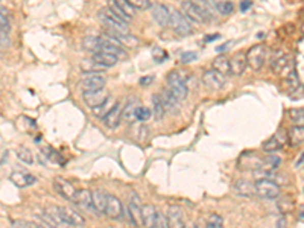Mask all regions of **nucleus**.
<instances>
[{
    "label": "nucleus",
    "instance_id": "21",
    "mask_svg": "<svg viewBox=\"0 0 304 228\" xmlns=\"http://www.w3.org/2000/svg\"><path fill=\"white\" fill-rule=\"evenodd\" d=\"M92 60H93L95 63H98V64L105 66V67L116 66V64H117V61H119V58H117L116 55H111V53H108V52H103V50L93 53Z\"/></svg>",
    "mask_w": 304,
    "mask_h": 228
},
{
    "label": "nucleus",
    "instance_id": "23",
    "mask_svg": "<svg viewBox=\"0 0 304 228\" xmlns=\"http://www.w3.org/2000/svg\"><path fill=\"white\" fill-rule=\"evenodd\" d=\"M102 44H103V40L102 37H95V35H89L82 40V47L92 53H96V52H101Z\"/></svg>",
    "mask_w": 304,
    "mask_h": 228
},
{
    "label": "nucleus",
    "instance_id": "47",
    "mask_svg": "<svg viewBox=\"0 0 304 228\" xmlns=\"http://www.w3.org/2000/svg\"><path fill=\"white\" fill-rule=\"evenodd\" d=\"M135 9H140V11H145V9H149L151 8V2L149 0H128Z\"/></svg>",
    "mask_w": 304,
    "mask_h": 228
},
{
    "label": "nucleus",
    "instance_id": "46",
    "mask_svg": "<svg viewBox=\"0 0 304 228\" xmlns=\"http://www.w3.org/2000/svg\"><path fill=\"white\" fill-rule=\"evenodd\" d=\"M197 60H198V53L197 52H184V53H181V58H180V61L183 64H189V63H194Z\"/></svg>",
    "mask_w": 304,
    "mask_h": 228
},
{
    "label": "nucleus",
    "instance_id": "30",
    "mask_svg": "<svg viewBox=\"0 0 304 228\" xmlns=\"http://www.w3.org/2000/svg\"><path fill=\"white\" fill-rule=\"evenodd\" d=\"M106 201H108L106 193H103L102 190H93V206L98 210V213H105Z\"/></svg>",
    "mask_w": 304,
    "mask_h": 228
},
{
    "label": "nucleus",
    "instance_id": "26",
    "mask_svg": "<svg viewBox=\"0 0 304 228\" xmlns=\"http://www.w3.org/2000/svg\"><path fill=\"white\" fill-rule=\"evenodd\" d=\"M142 213H143L145 227H154L155 218H157V209L151 204H145V206H142Z\"/></svg>",
    "mask_w": 304,
    "mask_h": 228
},
{
    "label": "nucleus",
    "instance_id": "43",
    "mask_svg": "<svg viewBox=\"0 0 304 228\" xmlns=\"http://www.w3.org/2000/svg\"><path fill=\"white\" fill-rule=\"evenodd\" d=\"M151 110L149 108H146V107H139L137 108V111H135V119L137 120H140V122H145V120H148L149 117H151Z\"/></svg>",
    "mask_w": 304,
    "mask_h": 228
},
{
    "label": "nucleus",
    "instance_id": "39",
    "mask_svg": "<svg viewBox=\"0 0 304 228\" xmlns=\"http://www.w3.org/2000/svg\"><path fill=\"white\" fill-rule=\"evenodd\" d=\"M155 228H168L169 227V218H168V215L164 216V213L163 212H160V210H157V218H155Z\"/></svg>",
    "mask_w": 304,
    "mask_h": 228
},
{
    "label": "nucleus",
    "instance_id": "25",
    "mask_svg": "<svg viewBox=\"0 0 304 228\" xmlns=\"http://www.w3.org/2000/svg\"><path fill=\"white\" fill-rule=\"evenodd\" d=\"M161 99H163V104H164V108L166 111H175L180 105V99L168 89V90H163V95H161Z\"/></svg>",
    "mask_w": 304,
    "mask_h": 228
},
{
    "label": "nucleus",
    "instance_id": "38",
    "mask_svg": "<svg viewBox=\"0 0 304 228\" xmlns=\"http://www.w3.org/2000/svg\"><path fill=\"white\" fill-rule=\"evenodd\" d=\"M289 117L294 125H301L304 126V110L303 108H294L289 111Z\"/></svg>",
    "mask_w": 304,
    "mask_h": 228
},
{
    "label": "nucleus",
    "instance_id": "29",
    "mask_svg": "<svg viewBox=\"0 0 304 228\" xmlns=\"http://www.w3.org/2000/svg\"><path fill=\"white\" fill-rule=\"evenodd\" d=\"M280 164H282L280 157L274 155V152H272V154H269V155H266V157L262 158V166H260V169H265V170H277Z\"/></svg>",
    "mask_w": 304,
    "mask_h": 228
},
{
    "label": "nucleus",
    "instance_id": "16",
    "mask_svg": "<svg viewBox=\"0 0 304 228\" xmlns=\"http://www.w3.org/2000/svg\"><path fill=\"white\" fill-rule=\"evenodd\" d=\"M9 180H11V183H12L15 187H18V189L29 187V186H32V184L37 181L34 175H29V174H26V172H14V174H11Z\"/></svg>",
    "mask_w": 304,
    "mask_h": 228
},
{
    "label": "nucleus",
    "instance_id": "12",
    "mask_svg": "<svg viewBox=\"0 0 304 228\" xmlns=\"http://www.w3.org/2000/svg\"><path fill=\"white\" fill-rule=\"evenodd\" d=\"M60 212H61V216H63L64 224L69 225V227H79V225H84V224H86L84 218H82L78 212H75V210H72V209L60 207Z\"/></svg>",
    "mask_w": 304,
    "mask_h": 228
},
{
    "label": "nucleus",
    "instance_id": "36",
    "mask_svg": "<svg viewBox=\"0 0 304 228\" xmlns=\"http://www.w3.org/2000/svg\"><path fill=\"white\" fill-rule=\"evenodd\" d=\"M216 11L222 15H230L234 11V5L230 0H222L216 5Z\"/></svg>",
    "mask_w": 304,
    "mask_h": 228
},
{
    "label": "nucleus",
    "instance_id": "20",
    "mask_svg": "<svg viewBox=\"0 0 304 228\" xmlns=\"http://www.w3.org/2000/svg\"><path fill=\"white\" fill-rule=\"evenodd\" d=\"M168 218H169V227H184V221H183V210L178 206H171L169 212H168Z\"/></svg>",
    "mask_w": 304,
    "mask_h": 228
},
{
    "label": "nucleus",
    "instance_id": "24",
    "mask_svg": "<svg viewBox=\"0 0 304 228\" xmlns=\"http://www.w3.org/2000/svg\"><path fill=\"white\" fill-rule=\"evenodd\" d=\"M288 138L291 141L292 146H298L304 143V126L301 125H294L289 131H288Z\"/></svg>",
    "mask_w": 304,
    "mask_h": 228
},
{
    "label": "nucleus",
    "instance_id": "50",
    "mask_svg": "<svg viewBox=\"0 0 304 228\" xmlns=\"http://www.w3.org/2000/svg\"><path fill=\"white\" fill-rule=\"evenodd\" d=\"M0 37H2V49L8 47V46H9V40H8V34L2 32V34H0Z\"/></svg>",
    "mask_w": 304,
    "mask_h": 228
},
{
    "label": "nucleus",
    "instance_id": "28",
    "mask_svg": "<svg viewBox=\"0 0 304 228\" xmlns=\"http://www.w3.org/2000/svg\"><path fill=\"white\" fill-rule=\"evenodd\" d=\"M164 111H166V108H164L161 96L160 95H152V114H154L157 122H160L163 119Z\"/></svg>",
    "mask_w": 304,
    "mask_h": 228
},
{
    "label": "nucleus",
    "instance_id": "19",
    "mask_svg": "<svg viewBox=\"0 0 304 228\" xmlns=\"http://www.w3.org/2000/svg\"><path fill=\"white\" fill-rule=\"evenodd\" d=\"M233 189L240 196H253V195H256V183H251V181H246V180L236 181Z\"/></svg>",
    "mask_w": 304,
    "mask_h": 228
},
{
    "label": "nucleus",
    "instance_id": "27",
    "mask_svg": "<svg viewBox=\"0 0 304 228\" xmlns=\"http://www.w3.org/2000/svg\"><path fill=\"white\" fill-rule=\"evenodd\" d=\"M213 69H216L217 72H220L222 75L228 76V75H233L231 72V64H230V60L227 56H216L213 60Z\"/></svg>",
    "mask_w": 304,
    "mask_h": 228
},
{
    "label": "nucleus",
    "instance_id": "55",
    "mask_svg": "<svg viewBox=\"0 0 304 228\" xmlns=\"http://www.w3.org/2000/svg\"><path fill=\"white\" fill-rule=\"evenodd\" d=\"M279 227H283V225H286V221L283 219V221H279V224H277Z\"/></svg>",
    "mask_w": 304,
    "mask_h": 228
},
{
    "label": "nucleus",
    "instance_id": "56",
    "mask_svg": "<svg viewBox=\"0 0 304 228\" xmlns=\"http://www.w3.org/2000/svg\"><path fill=\"white\" fill-rule=\"evenodd\" d=\"M303 32H304V26H303Z\"/></svg>",
    "mask_w": 304,
    "mask_h": 228
},
{
    "label": "nucleus",
    "instance_id": "40",
    "mask_svg": "<svg viewBox=\"0 0 304 228\" xmlns=\"http://www.w3.org/2000/svg\"><path fill=\"white\" fill-rule=\"evenodd\" d=\"M109 8H111V9H113V11H114V12H116V14H117L119 17H122V18H123V20H125L126 23H129L131 17H129V15H128V14H126V12H125V11H123V9L120 8V6H119L117 3H116V0H109Z\"/></svg>",
    "mask_w": 304,
    "mask_h": 228
},
{
    "label": "nucleus",
    "instance_id": "45",
    "mask_svg": "<svg viewBox=\"0 0 304 228\" xmlns=\"http://www.w3.org/2000/svg\"><path fill=\"white\" fill-rule=\"evenodd\" d=\"M152 58H154V61L161 63V61H166V60H168V53H166L164 50H161L160 47H154V49H152Z\"/></svg>",
    "mask_w": 304,
    "mask_h": 228
},
{
    "label": "nucleus",
    "instance_id": "51",
    "mask_svg": "<svg viewBox=\"0 0 304 228\" xmlns=\"http://www.w3.org/2000/svg\"><path fill=\"white\" fill-rule=\"evenodd\" d=\"M152 81H154L152 76H143V78L140 79V86H148V84H151Z\"/></svg>",
    "mask_w": 304,
    "mask_h": 228
},
{
    "label": "nucleus",
    "instance_id": "15",
    "mask_svg": "<svg viewBox=\"0 0 304 228\" xmlns=\"http://www.w3.org/2000/svg\"><path fill=\"white\" fill-rule=\"evenodd\" d=\"M230 64H231V72L233 75H242L248 66V60H246V53L243 52H237L230 58Z\"/></svg>",
    "mask_w": 304,
    "mask_h": 228
},
{
    "label": "nucleus",
    "instance_id": "33",
    "mask_svg": "<svg viewBox=\"0 0 304 228\" xmlns=\"http://www.w3.org/2000/svg\"><path fill=\"white\" fill-rule=\"evenodd\" d=\"M15 155H17V158H18L20 161H23L24 164H32V163H34V155H32L31 149H27V148H24V146H18Z\"/></svg>",
    "mask_w": 304,
    "mask_h": 228
},
{
    "label": "nucleus",
    "instance_id": "7",
    "mask_svg": "<svg viewBox=\"0 0 304 228\" xmlns=\"http://www.w3.org/2000/svg\"><path fill=\"white\" fill-rule=\"evenodd\" d=\"M108 98H109V95H108V92H106L105 89L87 90V92H84V95H82L84 102H86L87 107H90L92 110L96 108V107H99V105H102L103 102H106Z\"/></svg>",
    "mask_w": 304,
    "mask_h": 228
},
{
    "label": "nucleus",
    "instance_id": "1",
    "mask_svg": "<svg viewBox=\"0 0 304 228\" xmlns=\"http://www.w3.org/2000/svg\"><path fill=\"white\" fill-rule=\"evenodd\" d=\"M169 24L174 29V32L181 35V37L194 34V26L190 24L189 18L180 11H172L171 12V23Z\"/></svg>",
    "mask_w": 304,
    "mask_h": 228
},
{
    "label": "nucleus",
    "instance_id": "44",
    "mask_svg": "<svg viewBox=\"0 0 304 228\" xmlns=\"http://www.w3.org/2000/svg\"><path fill=\"white\" fill-rule=\"evenodd\" d=\"M222 218L219 215H211L208 219H207V227L208 228H220L222 227Z\"/></svg>",
    "mask_w": 304,
    "mask_h": 228
},
{
    "label": "nucleus",
    "instance_id": "34",
    "mask_svg": "<svg viewBox=\"0 0 304 228\" xmlns=\"http://www.w3.org/2000/svg\"><path fill=\"white\" fill-rule=\"evenodd\" d=\"M116 105V102L111 99V98H108V101L106 102H103L102 105H99V107H96V108H93V113H95V116L96 117H99V119H103L106 114L111 111V108Z\"/></svg>",
    "mask_w": 304,
    "mask_h": 228
},
{
    "label": "nucleus",
    "instance_id": "42",
    "mask_svg": "<svg viewBox=\"0 0 304 228\" xmlns=\"http://www.w3.org/2000/svg\"><path fill=\"white\" fill-rule=\"evenodd\" d=\"M0 26H2V32L8 34L9 32V17L6 9L2 6V17H0Z\"/></svg>",
    "mask_w": 304,
    "mask_h": 228
},
{
    "label": "nucleus",
    "instance_id": "3",
    "mask_svg": "<svg viewBox=\"0 0 304 228\" xmlns=\"http://www.w3.org/2000/svg\"><path fill=\"white\" fill-rule=\"evenodd\" d=\"M256 195L265 200H275L280 195V186L272 180H257Z\"/></svg>",
    "mask_w": 304,
    "mask_h": 228
},
{
    "label": "nucleus",
    "instance_id": "37",
    "mask_svg": "<svg viewBox=\"0 0 304 228\" xmlns=\"http://www.w3.org/2000/svg\"><path fill=\"white\" fill-rule=\"evenodd\" d=\"M190 2H194V3H197L198 6H201L204 11L213 18L214 17V12H216V6L210 2V0H190Z\"/></svg>",
    "mask_w": 304,
    "mask_h": 228
},
{
    "label": "nucleus",
    "instance_id": "54",
    "mask_svg": "<svg viewBox=\"0 0 304 228\" xmlns=\"http://www.w3.org/2000/svg\"><path fill=\"white\" fill-rule=\"evenodd\" d=\"M6 160H8V151H3L2 152V164H5Z\"/></svg>",
    "mask_w": 304,
    "mask_h": 228
},
{
    "label": "nucleus",
    "instance_id": "53",
    "mask_svg": "<svg viewBox=\"0 0 304 228\" xmlns=\"http://www.w3.org/2000/svg\"><path fill=\"white\" fill-rule=\"evenodd\" d=\"M217 38H219V35H217V34H216V35H208V37H205V40H204V41H205V43H208V41H214V40H217Z\"/></svg>",
    "mask_w": 304,
    "mask_h": 228
},
{
    "label": "nucleus",
    "instance_id": "6",
    "mask_svg": "<svg viewBox=\"0 0 304 228\" xmlns=\"http://www.w3.org/2000/svg\"><path fill=\"white\" fill-rule=\"evenodd\" d=\"M203 84L210 90H220L225 86V75H222L216 69L205 70L203 75Z\"/></svg>",
    "mask_w": 304,
    "mask_h": 228
},
{
    "label": "nucleus",
    "instance_id": "31",
    "mask_svg": "<svg viewBox=\"0 0 304 228\" xmlns=\"http://www.w3.org/2000/svg\"><path fill=\"white\" fill-rule=\"evenodd\" d=\"M282 146H283V141L279 140V135H272L271 138H268V140L262 145V149H263L265 152L272 154V152H277L279 149H282Z\"/></svg>",
    "mask_w": 304,
    "mask_h": 228
},
{
    "label": "nucleus",
    "instance_id": "5",
    "mask_svg": "<svg viewBox=\"0 0 304 228\" xmlns=\"http://www.w3.org/2000/svg\"><path fill=\"white\" fill-rule=\"evenodd\" d=\"M168 89H169L180 101H184V99L187 98V93H189L187 86H186V82L181 79V76H180L177 72L169 73V76H168Z\"/></svg>",
    "mask_w": 304,
    "mask_h": 228
},
{
    "label": "nucleus",
    "instance_id": "2",
    "mask_svg": "<svg viewBox=\"0 0 304 228\" xmlns=\"http://www.w3.org/2000/svg\"><path fill=\"white\" fill-rule=\"evenodd\" d=\"M181 8H183V14L189 20H192L195 23H203V24H205V23H208L211 20V17L204 11L201 6H198L197 3H194L190 0H184L181 3Z\"/></svg>",
    "mask_w": 304,
    "mask_h": 228
},
{
    "label": "nucleus",
    "instance_id": "9",
    "mask_svg": "<svg viewBox=\"0 0 304 228\" xmlns=\"http://www.w3.org/2000/svg\"><path fill=\"white\" fill-rule=\"evenodd\" d=\"M99 15H101L102 24L106 27V31L114 32V34H117V35H126V34H129L128 23L114 20V18H111V17H108V15H105V14H102V12Z\"/></svg>",
    "mask_w": 304,
    "mask_h": 228
},
{
    "label": "nucleus",
    "instance_id": "41",
    "mask_svg": "<svg viewBox=\"0 0 304 228\" xmlns=\"http://www.w3.org/2000/svg\"><path fill=\"white\" fill-rule=\"evenodd\" d=\"M116 3H117V5H119V6H120V8H122V9H123L129 17H131V18L135 15V8H134L128 0H116Z\"/></svg>",
    "mask_w": 304,
    "mask_h": 228
},
{
    "label": "nucleus",
    "instance_id": "48",
    "mask_svg": "<svg viewBox=\"0 0 304 228\" xmlns=\"http://www.w3.org/2000/svg\"><path fill=\"white\" fill-rule=\"evenodd\" d=\"M295 73L298 76V79L304 82V55H301L298 60H297V66H295Z\"/></svg>",
    "mask_w": 304,
    "mask_h": 228
},
{
    "label": "nucleus",
    "instance_id": "8",
    "mask_svg": "<svg viewBox=\"0 0 304 228\" xmlns=\"http://www.w3.org/2000/svg\"><path fill=\"white\" fill-rule=\"evenodd\" d=\"M123 213H125V207L123 204L120 203L119 198L113 196V195H108V201H106V209H105V215L113 219V221H120L123 218Z\"/></svg>",
    "mask_w": 304,
    "mask_h": 228
},
{
    "label": "nucleus",
    "instance_id": "22",
    "mask_svg": "<svg viewBox=\"0 0 304 228\" xmlns=\"http://www.w3.org/2000/svg\"><path fill=\"white\" fill-rule=\"evenodd\" d=\"M139 107H140V104H139V101H137L135 98L129 99V101L126 102V105L123 107L122 120H123V122H126V123H131V122L135 119V111H137V108H139Z\"/></svg>",
    "mask_w": 304,
    "mask_h": 228
},
{
    "label": "nucleus",
    "instance_id": "17",
    "mask_svg": "<svg viewBox=\"0 0 304 228\" xmlns=\"http://www.w3.org/2000/svg\"><path fill=\"white\" fill-rule=\"evenodd\" d=\"M122 113H123V107H122L120 104H116V105L111 108V111L103 117L105 125H106L109 129H116V128L119 126V123L122 122Z\"/></svg>",
    "mask_w": 304,
    "mask_h": 228
},
{
    "label": "nucleus",
    "instance_id": "35",
    "mask_svg": "<svg viewBox=\"0 0 304 228\" xmlns=\"http://www.w3.org/2000/svg\"><path fill=\"white\" fill-rule=\"evenodd\" d=\"M116 35H117V34H116ZM117 38H119L120 44H122L123 47H128V49H134V47H137V44H139V38L132 37L131 34H126V35H117Z\"/></svg>",
    "mask_w": 304,
    "mask_h": 228
},
{
    "label": "nucleus",
    "instance_id": "11",
    "mask_svg": "<svg viewBox=\"0 0 304 228\" xmlns=\"http://www.w3.org/2000/svg\"><path fill=\"white\" fill-rule=\"evenodd\" d=\"M105 78L101 75H95V73H86L82 81H81V87L84 92L87 90H98L105 87Z\"/></svg>",
    "mask_w": 304,
    "mask_h": 228
},
{
    "label": "nucleus",
    "instance_id": "32",
    "mask_svg": "<svg viewBox=\"0 0 304 228\" xmlns=\"http://www.w3.org/2000/svg\"><path fill=\"white\" fill-rule=\"evenodd\" d=\"M101 50L108 52V53H111V55H116L117 58H126V56H128L126 52L122 49V46H116V44H111V43H106V41H103Z\"/></svg>",
    "mask_w": 304,
    "mask_h": 228
},
{
    "label": "nucleus",
    "instance_id": "49",
    "mask_svg": "<svg viewBox=\"0 0 304 228\" xmlns=\"http://www.w3.org/2000/svg\"><path fill=\"white\" fill-rule=\"evenodd\" d=\"M12 227H21V228H37L40 227L38 224L35 222H29V221H21V219H17V221H12L11 224Z\"/></svg>",
    "mask_w": 304,
    "mask_h": 228
},
{
    "label": "nucleus",
    "instance_id": "13",
    "mask_svg": "<svg viewBox=\"0 0 304 228\" xmlns=\"http://www.w3.org/2000/svg\"><path fill=\"white\" fill-rule=\"evenodd\" d=\"M152 18L155 20V23L158 26L164 27L171 23V11L168 9V6L158 3V5L152 6Z\"/></svg>",
    "mask_w": 304,
    "mask_h": 228
},
{
    "label": "nucleus",
    "instance_id": "10",
    "mask_svg": "<svg viewBox=\"0 0 304 228\" xmlns=\"http://www.w3.org/2000/svg\"><path fill=\"white\" fill-rule=\"evenodd\" d=\"M53 187H55V190H57L64 200H69V201H72L73 196H75V193H76V189L73 187V184H72L70 181L64 180V178H61V177L55 178Z\"/></svg>",
    "mask_w": 304,
    "mask_h": 228
},
{
    "label": "nucleus",
    "instance_id": "14",
    "mask_svg": "<svg viewBox=\"0 0 304 228\" xmlns=\"http://www.w3.org/2000/svg\"><path fill=\"white\" fill-rule=\"evenodd\" d=\"M72 201H73L76 206L82 207V209H87V210L95 209V206H93V192H90V190H87V189L76 190V193H75V196H73ZM95 210H96V209H95Z\"/></svg>",
    "mask_w": 304,
    "mask_h": 228
},
{
    "label": "nucleus",
    "instance_id": "52",
    "mask_svg": "<svg viewBox=\"0 0 304 228\" xmlns=\"http://www.w3.org/2000/svg\"><path fill=\"white\" fill-rule=\"evenodd\" d=\"M250 6H251V0H243V2L240 3V11H246Z\"/></svg>",
    "mask_w": 304,
    "mask_h": 228
},
{
    "label": "nucleus",
    "instance_id": "18",
    "mask_svg": "<svg viewBox=\"0 0 304 228\" xmlns=\"http://www.w3.org/2000/svg\"><path fill=\"white\" fill-rule=\"evenodd\" d=\"M291 66V61H289V55L285 53V52H277L274 56H272V61H271V69L274 73H282L285 69H288Z\"/></svg>",
    "mask_w": 304,
    "mask_h": 228
},
{
    "label": "nucleus",
    "instance_id": "4",
    "mask_svg": "<svg viewBox=\"0 0 304 228\" xmlns=\"http://www.w3.org/2000/svg\"><path fill=\"white\" fill-rule=\"evenodd\" d=\"M266 56H268V53H266V47L263 46V44H256V46H253L250 50H248V53H246V60H248V66L253 69V70H260L262 67H263V64H265V61H266Z\"/></svg>",
    "mask_w": 304,
    "mask_h": 228
}]
</instances>
